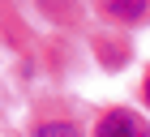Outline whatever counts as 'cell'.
<instances>
[{"mask_svg":"<svg viewBox=\"0 0 150 137\" xmlns=\"http://www.w3.org/2000/svg\"><path fill=\"white\" fill-rule=\"evenodd\" d=\"M94 137H150V124L142 120V116L125 112V107H116V112H107L103 120H99Z\"/></svg>","mask_w":150,"mask_h":137,"instance_id":"6da1fadb","label":"cell"},{"mask_svg":"<svg viewBox=\"0 0 150 137\" xmlns=\"http://www.w3.org/2000/svg\"><path fill=\"white\" fill-rule=\"evenodd\" d=\"M103 4L107 17H116V22H137L142 13L150 9V0H99Z\"/></svg>","mask_w":150,"mask_h":137,"instance_id":"7a4b0ae2","label":"cell"},{"mask_svg":"<svg viewBox=\"0 0 150 137\" xmlns=\"http://www.w3.org/2000/svg\"><path fill=\"white\" fill-rule=\"evenodd\" d=\"M35 137H77V129L73 124H39Z\"/></svg>","mask_w":150,"mask_h":137,"instance_id":"3957f363","label":"cell"},{"mask_svg":"<svg viewBox=\"0 0 150 137\" xmlns=\"http://www.w3.org/2000/svg\"><path fill=\"white\" fill-rule=\"evenodd\" d=\"M146 103H150V77H146Z\"/></svg>","mask_w":150,"mask_h":137,"instance_id":"277c9868","label":"cell"}]
</instances>
